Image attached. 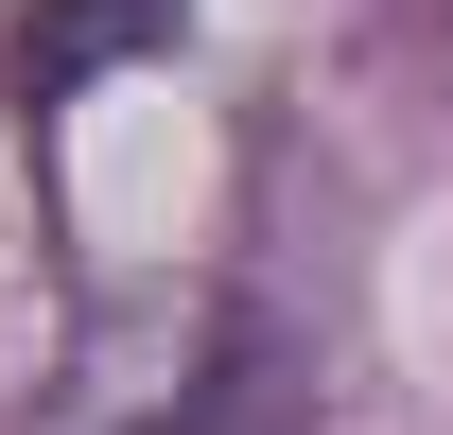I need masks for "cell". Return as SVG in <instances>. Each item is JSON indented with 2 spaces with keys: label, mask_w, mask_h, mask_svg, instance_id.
I'll return each mask as SVG.
<instances>
[{
  "label": "cell",
  "mask_w": 453,
  "mask_h": 435,
  "mask_svg": "<svg viewBox=\"0 0 453 435\" xmlns=\"http://www.w3.org/2000/svg\"><path fill=\"white\" fill-rule=\"evenodd\" d=\"M174 18H192V0H35V18H18V105H35V122L88 105L105 70L174 53Z\"/></svg>",
  "instance_id": "1"
}]
</instances>
